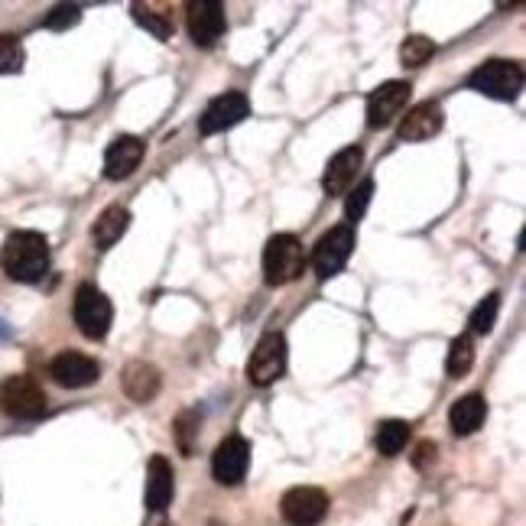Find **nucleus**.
<instances>
[{"label":"nucleus","instance_id":"obj_1","mask_svg":"<svg viewBox=\"0 0 526 526\" xmlns=\"http://www.w3.org/2000/svg\"><path fill=\"white\" fill-rule=\"evenodd\" d=\"M0 267L17 283H36L49 270V241L36 231H13L0 251Z\"/></svg>","mask_w":526,"mask_h":526},{"label":"nucleus","instance_id":"obj_2","mask_svg":"<svg viewBox=\"0 0 526 526\" xmlns=\"http://www.w3.org/2000/svg\"><path fill=\"white\" fill-rule=\"evenodd\" d=\"M306 270V251L296 234H273L263 247V280L270 286H286Z\"/></svg>","mask_w":526,"mask_h":526},{"label":"nucleus","instance_id":"obj_3","mask_svg":"<svg viewBox=\"0 0 526 526\" xmlns=\"http://www.w3.org/2000/svg\"><path fill=\"white\" fill-rule=\"evenodd\" d=\"M468 88H475L478 95L494 98V101H514L523 88V69L517 62L491 59L468 75Z\"/></svg>","mask_w":526,"mask_h":526},{"label":"nucleus","instance_id":"obj_4","mask_svg":"<svg viewBox=\"0 0 526 526\" xmlns=\"http://www.w3.org/2000/svg\"><path fill=\"white\" fill-rule=\"evenodd\" d=\"M354 244H358V234L351 225H338L332 231H325L312 247V270L319 280H332L341 270H345L348 257L354 254Z\"/></svg>","mask_w":526,"mask_h":526},{"label":"nucleus","instance_id":"obj_5","mask_svg":"<svg viewBox=\"0 0 526 526\" xmlns=\"http://www.w3.org/2000/svg\"><path fill=\"white\" fill-rule=\"evenodd\" d=\"M72 315H75L78 332H82L85 338H91V341H101L104 335L111 332V322H114L111 299L104 296L98 286H91V283L78 286Z\"/></svg>","mask_w":526,"mask_h":526},{"label":"nucleus","instance_id":"obj_6","mask_svg":"<svg viewBox=\"0 0 526 526\" xmlns=\"http://www.w3.org/2000/svg\"><path fill=\"white\" fill-rule=\"evenodd\" d=\"M0 410L13 419H39L46 413V393L30 374H13L0 384Z\"/></svg>","mask_w":526,"mask_h":526},{"label":"nucleus","instance_id":"obj_7","mask_svg":"<svg viewBox=\"0 0 526 526\" xmlns=\"http://www.w3.org/2000/svg\"><path fill=\"white\" fill-rule=\"evenodd\" d=\"M286 374V338L280 332H270L257 341V348L247 361V380L254 387H270Z\"/></svg>","mask_w":526,"mask_h":526},{"label":"nucleus","instance_id":"obj_8","mask_svg":"<svg viewBox=\"0 0 526 526\" xmlns=\"http://www.w3.org/2000/svg\"><path fill=\"white\" fill-rule=\"evenodd\" d=\"M410 95H413L410 82H384L380 88H374L371 95H367V127L380 130L393 124L406 111Z\"/></svg>","mask_w":526,"mask_h":526},{"label":"nucleus","instance_id":"obj_9","mask_svg":"<svg viewBox=\"0 0 526 526\" xmlns=\"http://www.w3.org/2000/svg\"><path fill=\"white\" fill-rule=\"evenodd\" d=\"M328 494L322 488H293L283 494L280 514L289 526H319L328 517Z\"/></svg>","mask_w":526,"mask_h":526},{"label":"nucleus","instance_id":"obj_10","mask_svg":"<svg viewBox=\"0 0 526 526\" xmlns=\"http://www.w3.org/2000/svg\"><path fill=\"white\" fill-rule=\"evenodd\" d=\"M251 114V101L241 91H225V95H218L212 104L205 108L202 121H199V134L212 137V134H225L234 124H241L244 117Z\"/></svg>","mask_w":526,"mask_h":526},{"label":"nucleus","instance_id":"obj_11","mask_svg":"<svg viewBox=\"0 0 526 526\" xmlns=\"http://www.w3.org/2000/svg\"><path fill=\"white\" fill-rule=\"evenodd\" d=\"M247 465H251V442L244 436H228L225 442L215 449L212 458V475L218 484H241L247 475Z\"/></svg>","mask_w":526,"mask_h":526},{"label":"nucleus","instance_id":"obj_12","mask_svg":"<svg viewBox=\"0 0 526 526\" xmlns=\"http://www.w3.org/2000/svg\"><path fill=\"white\" fill-rule=\"evenodd\" d=\"M186 23H189V36L199 46H215L221 36H225V4L218 0H195L186 7Z\"/></svg>","mask_w":526,"mask_h":526},{"label":"nucleus","instance_id":"obj_13","mask_svg":"<svg viewBox=\"0 0 526 526\" xmlns=\"http://www.w3.org/2000/svg\"><path fill=\"white\" fill-rule=\"evenodd\" d=\"M49 374H52V380H56L59 387L78 390V387L95 384V380L101 377V364L95 358H88V354L62 351V354H56V358L49 361Z\"/></svg>","mask_w":526,"mask_h":526},{"label":"nucleus","instance_id":"obj_14","mask_svg":"<svg viewBox=\"0 0 526 526\" xmlns=\"http://www.w3.org/2000/svg\"><path fill=\"white\" fill-rule=\"evenodd\" d=\"M143 153H147V147H143V140L140 137H117L108 153H104V176H108L111 182H121L127 176H134L137 173V166L143 160Z\"/></svg>","mask_w":526,"mask_h":526},{"label":"nucleus","instance_id":"obj_15","mask_svg":"<svg viewBox=\"0 0 526 526\" xmlns=\"http://www.w3.org/2000/svg\"><path fill=\"white\" fill-rule=\"evenodd\" d=\"M445 124V114H442V104L436 101H423L416 104L413 111H406L403 124H400V140L403 143H423L432 140L442 130Z\"/></svg>","mask_w":526,"mask_h":526},{"label":"nucleus","instance_id":"obj_16","mask_svg":"<svg viewBox=\"0 0 526 526\" xmlns=\"http://www.w3.org/2000/svg\"><path fill=\"white\" fill-rule=\"evenodd\" d=\"M364 163V150L361 147H345L338 150L332 160H328L325 173H322V189L325 195H345L351 189L354 176H358V169Z\"/></svg>","mask_w":526,"mask_h":526},{"label":"nucleus","instance_id":"obj_17","mask_svg":"<svg viewBox=\"0 0 526 526\" xmlns=\"http://www.w3.org/2000/svg\"><path fill=\"white\" fill-rule=\"evenodd\" d=\"M121 384H124V393L134 403H150L156 393H160L163 387V377L160 371H156L153 364L147 361H130L124 367V377H121Z\"/></svg>","mask_w":526,"mask_h":526},{"label":"nucleus","instance_id":"obj_18","mask_svg":"<svg viewBox=\"0 0 526 526\" xmlns=\"http://www.w3.org/2000/svg\"><path fill=\"white\" fill-rule=\"evenodd\" d=\"M147 510L153 514H163L173 501V465L166 462L163 455H153L150 458V468H147Z\"/></svg>","mask_w":526,"mask_h":526},{"label":"nucleus","instance_id":"obj_19","mask_svg":"<svg viewBox=\"0 0 526 526\" xmlns=\"http://www.w3.org/2000/svg\"><path fill=\"white\" fill-rule=\"evenodd\" d=\"M488 419V403H484L481 393H468V397L455 400L452 410H449V423L455 429V436H471L478 432Z\"/></svg>","mask_w":526,"mask_h":526},{"label":"nucleus","instance_id":"obj_20","mask_svg":"<svg viewBox=\"0 0 526 526\" xmlns=\"http://www.w3.org/2000/svg\"><path fill=\"white\" fill-rule=\"evenodd\" d=\"M130 225V212L121 205H111L104 208V212L98 215L95 228H91V238H95V244L101 247V251H108V247H114L117 241L124 238V231Z\"/></svg>","mask_w":526,"mask_h":526},{"label":"nucleus","instance_id":"obj_21","mask_svg":"<svg viewBox=\"0 0 526 526\" xmlns=\"http://www.w3.org/2000/svg\"><path fill=\"white\" fill-rule=\"evenodd\" d=\"M406 442H410V423L406 419H384V423L377 426V452L380 455H400L406 449Z\"/></svg>","mask_w":526,"mask_h":526},{"label":"nucleus","instance_id":"obj_22","mask_svg":"<svg viewBox=\"0 0 526 526\" xmlns=\"http://www.w3.org/2000/svg\"><path fill=\"white\" fill-rule=\"evenodd\" d=\"M471 367H475V338L471 335H458L449 348V358H445V371L449 377H465Z\"/></svg>","mask_w":526,"mask_h":526},{"label":"nucleus","instance_id":"obj_23","mask_svg":"<svg viewBox=\"0 0 526 526\" xmlns=\"http://www.w3.org/2000/svg\"><path fill=\"white\" fill-rule=\"evenodd\" d=\"M432 56H436V43H432L429 36H406V43L400 46V59L403 65H410V69H419V65H426Z\"/></svg>","mask_w":526,"mask_h":526},{"label":"nucleus","instance_id":"obj_24","mask_svg":"<svg viewBox=\"0 0 526 526\" xmlns=\"http://www.w3.org/2000/svg\"><path fill=\"white\" fill-rule=\"evenodd\" d=\"M497 312H501V296L491 293V296H484L478 302V309L471 312V332L475 335H488L494 322H497Z\"/></svg>","mask_w":526,"mask_h":526},{"label":"nucleus","instance_id":"obj_25","mask_svg":"<svg viewBox=\"0 0 526 526\" xmlns=\"http://www.w3.org/2000/svg\"><path fill=\"white\" fill-rule=\"evenodd\" d=\"M130 13H134V20L143 26V30H150L156 39H169V36H173V20L163 17V13H156V10L143 7V4H134V7H130Z\"/></svg>","mask_w":526,"mask_h":526},{"label":"nucleus","instance_id":"obj_26","mask_svg":"<svg viewBox=\"0 0 526 526\" xmlns=\"http://www.w3.org/2000/svg\"><path fill=\"white\" fill-rule=\"evenodd\" d=\"M371 199H374V179H361L358 186H354V192L348 195V202H345V215H348V221H351V228L364 218V212H367V205H371Z\"/></svg>","mask_w":526,"mask_h":526},{"label":"nucleus","instance_id":"obj_27","mask_svg":"<svg viewBox=\"0 0 526 526\" xmlns=\"http://www.w3.org/2000/svg\"><path fill=\"white\" fill-rule=\"evenodd\" d=\"M23 69V46L17 36L0 33V75L20 72Z\"/></svg>","mask_w":526,"mask_h":526},{"label":"nucleus","instance_id":"obj_28","mask_svg":"<svg viewBox=\"0 0 526 526\" xmlns=\"http://www.w3.org/2000/svg\"><path fill=\"white\" fill-rule=\"evenodd\" d=\"M199 432V413H182L179 419H176V439H179V449H182V455H192V449H195V442H192V436Z\"/></svg>","mask_w":526,"mask_h":526},{"label":"nucleus","instance_id":"obj_29","mask_svg":"<svg viewBox=\"0 0 526 526\" xmlns=\"http://www.w3.org/2000/svg\"><path fill=\"white\" fill-rule=\"evenodd\" d=\"M78 20H82V10H78L75 4H59V7L49 10L46 26L49 30H69V26H75Z\"/></svg>","mask_w":526,"mask_h":526},{"label":"nucleus","instance_id":"obj_30","mask_svg":"<svg viewBox=\"0 0 526 526\" xmlns=\"http://www.w3.org/2000/svg\"><path fill=\"white\" fill-rule=\"evenodd\" d=\"M429 462H436V445H432V442H419L416 445V455H413V465L416 468H429Z\"/></svg>","mask_w":526,"mask_h":526}]
</instances>
